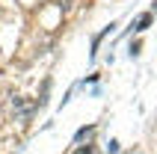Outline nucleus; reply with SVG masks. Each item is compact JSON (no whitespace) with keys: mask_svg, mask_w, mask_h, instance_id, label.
Listing matches in <instances>:
<instances>
[]
</instances>
